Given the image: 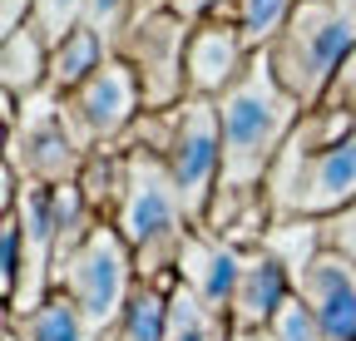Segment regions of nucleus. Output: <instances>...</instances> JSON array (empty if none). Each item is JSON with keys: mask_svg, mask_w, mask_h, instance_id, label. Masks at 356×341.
Listing matches in <instances>:
<instances>
[{"mask_svg": "<svg viewBox=\"0 0 356 341\" xmlns=\"http://www.w3.org/2000/svg\"><path fill=\"white\" fill-rule=\"evenodd\" d=\"M262 203L282 218L327 223L356 203V119L346 109H307L277 153L273 174L262 178Z\"/></svg>", "mask_w": 356, "mask_h": 341, "instance_id": "obj_1", "label": "nucleus"}, {"mask_svg": "<svg viewBox=\"0 0 356 341\" xmlns=\"http://www.w3.org/2000/svg\"><path fill=\"white\" fill-rule=\"evenodd\" d=\"M302 104L282 90V79L273 74V60L252 55L243 79L218 99L222 119V183L228 193H262V178L273 174L277 153L287 149L292 129L302 124Z\"/></svg>", "mask_w": 356, "mask_h": 341, "instance_id": "obj_2", "label": "nucleus"}, {"mask_svg": "<svg viewBox=\"0 0 356 341\" xmlns=\"http://www.w3.org/2000/svg\"><path fill=\"white\" fill-rule=\"evenodd\" d=\"M351 50H356V15L341 0H297V10L287 30L277 35V45L267 50V60H273V74L282 79V90L302 109H322Z\"/></svg>", "mask_w": 356, "mask_h": 341, "instance_id": "obj_3", "label": "nucleus"}, {"mask_svg": "<svg viewBox=\"0 0 356 341\" xmlns=\"http://www.w3.org/2000/svg\"><path fill=\"white\" fill-rule=\"evenodd\" d=\"M134 287H139V258L114 223H99L84 238V247L55 272V292H65L99 336H114Z\"/></svg>", "mask_w": 356, "mask_h": 341, "instance_id": "obj_4", "label": "nucleus"}, {"mask_svg": "<svg viewBox=\"0 0 356 341\" xmlns=\"http://www.w3.org/2000/svg\"><path fill=\"white\" fill-rule=\"evenodd\" d=\"M168 174L184 193V208L193 228H203L213 193L222 183V119H218V99L188 94L173 109V144H168Z\"/></svg>", "mask_w": 356, "mask_h": 341, "instance_id": "obj_5", "label": "nucleus"}, {"mask_svg": "<svg viewBox=\"0 0 356 341\" xmlns=\"http://www.w3.org/2000/svg\"><path fill=\"white\" fill-rule=\"evenodd\" d=\"M139 114H144L139 74H134L119 55H109L84 90H74L70 99H60V119H65V129L74 134V144L84 153H95L104 144H119L134 129V119H139Z\"/></svg>", "mask_w": 356, "mask_h": 341, "instance_id": "obj_6", "label": "nucleus"}, {"mask_svg": "<svg viewBox=\"0 0 356 341\" xmlns=\"http://www.w3.org/2000/svg\"><path fill=\"white\" fill-rule=\"evenodd\" d=\"M84 149L74 144V134L60 119V99L44 90L40 99H30V109L20 114L15 129H6V163L20 168L25 183H44V188H65L79 178L84 168Z\"/></svg>", "mask_w": 356, "mask_h": 341, "instance_id": "obj_7", "label": "nucleus"}, {"mask_svg": "<svg viewBox=\"0 0 356 341\" xmlns=\"http://www.w3.org/2000/svg\"><path fill=\"white\" fill-rule=\"evenodd\" d=\"M238 277H243V247H233L228 238H218L208 228H188L184 247H178V282L222 322H228Z\"/></svg>", "mask_w": 356, "mask_h": 341, "instance_id": "obj_8", "label": "nucleus"}, {"mask_svg": "<svg viewBox=\"0 0 356 341\" xmlns=\"http://www.w3.org/2000/svg\"><path fill=\"white\" fill-rule=\"evenodd\" d=\"M292 292L312 307L322 341H356V263L322 247L312 267L292 282Z\"/></svg>", "mask_w": 356, "mask_h": 341, "instance_id": "obj_9", "label": "nucleus"}, {"mask_svg": "<svg viewBox=\"0 0 356 341\" xmlns=\"http://www.w3.org/2000/svg\"><path fill=\"white\" fill-rule=\"evenodd\" d=\"M252 65V50L238 25L228 20H203L188 35V94L203 99H222L243 79V69Z\"/></svg>", "mask_w": 356, "mask_h": 341, "instance_id": "obj_10", "label": "nucleus"}, {"mask_svg": "<svg viewBox=\"0 0 356 341\" xmlns=\"http://www.w3.org/2000/svg\"><path fill=\"white\" fill-rule=\"evenodd\" d=\"M287 297H292V272L267 247H252V252H243V277H238V292H233L228 322L267 331V322L277 317V307Z\"/></svg>", "mask_w": 356, "mask_h": 341, "instance_id": "obj_11", "label": "nucleus"}, {"mask_svg": "<svg viewBox=\"0 0 356 341\" xmlns=\"http://www.w3.org/2000/svg\"><path fill=\"white\" fill-rule=\"evenodd\" d=\"M44 90H50V45L25 25L0 40V94L30 104Z\"/></svg>", "mask_w": 356, "mask_h": 341, "instance_id": "obj_12", "label": "nucleus"}, {"mask_svg": "<svg viewBox=\"0 0 356 341\" xmlns=\"http://www.w3.org/2000/svg\"><path fill=\"white\" fill-rule=\"evenodd\" d=\"M79 198L89 203V213H95L99 223H114V213L124 203V188H129V153L119 144H104L84 158L79 178H74Z\"/></svg>", "mask_w": 356, "mask_h": 341, "instance_id": "obj_13", "label": "nucleus"}, {"mask_svg": "<svg viewBox=\"0 0 356 341\" xmlns=\"http://www.w3.org/2000/svg\"><path fill=\"white\" fill-rule=\"evenodd\" d=\"M6 331L15 341H104L65 292H50L30 317H6Z\"/></svg>", "mask_w": 356, "mask_h": 341, "instance_id": "obj_14", "label": "nucleus"}, {"mask_svg": "<svg viewBox=\"0 0 356 341\" xmlns=\"http://www.w3.org/2000/svg\"><path fill=\"white\" fill-rule=\"evenodd\" d=\"M109 60V45L95 35V30H74L65 45L50 50V94L55 99H70L74 90H84L89 79L99 74V65Z\"/></svg>", "mask_w": 356, "mask_h": 341, "instance_id": "obj_15", "label": "nucleus"}, {"mask_svg": "<svg viewBox=\"0 0 356 341\" xmlns=\"http://www.w3.org/2000/svg\"><path fill=\"white\" fill-rule=\"evenodd\" d=\"M114 341H168V292L154 282H139L129 307L114 326Z\"/></svg>", "mask_w": 356, "mask_h": 341, "instance_id": "obj_16", "label": "nucleus"}, {"mask_svg": "<svg viewBox=\"0 0 356 341\" xmlns=\"http://www.w3.org/2000/svg\"><path fill=\"white\" fill-rule=\"evenodd\" d=\"M262 247L273 252V258L292 272V282H297L312 267V258L322 252V223H312V218H282V223L267 228Z\"/></svg>", "mask_w": 356, "mask_h": 341, "instance_id": "obj_17", "label": "nucleus"}, {"mask_svg": "<svg viewBox=\"0 0 356 341\" xmlns=\"http://www.w3.org/2000/svg\"><path fill=\"white\" fill-rule=\"evenodd\" d=\"M292 10H297V0H233V25L243 30L248 50L262 55V50L277 45V35L287 30Z\"/></svg>", "mask_w": 356, "mask_h": 341, "instance_id": "obj_18", "label": "nucleus"}, {"mask_svg": "<svg viewBox=\"0 0 356 341\" xmlns=\"http://www.w3.org/2000/svg\"><path fill=\"white\" fill-rule=\"evenodd\" d=\"M84 6L89 0H30V30L55 50L74 30H84Z\"/></svg>", "mask_w": 356, "mask_h": 341, "instance_id": "obj_19", "label": "nucleus"}, {"mask_svg": "<svg viewBox=\"0 0 356 341\" xmlns=\"http://www.w3.org/2000/svg\"><path fill=\"white\" fill-rule=\"evenodd\" d=\"M267 341H322V326L312 317V307L292 292L287 302L277 307V317L267 322Z\"/></svg>", "mask_w": 356, "mask_h": 341, "instance_id": "obj_20", "label": "nucleus"}, {"mask_svg": "<svg viewBox=\"0 0 356 341\" xmlns=\"http://www.w3.org/2000/svg\"><path fill=\"white\" fill-rule=\"evenodd\" d=\"M20 277H25L20 223H15V213H0V292H6V302L20 292Z\"/></svg>", "mask_w": 356, "mask_h": 341, "instance_id": "obj_21", "label": "nucleus"}, {"mask_svg": "<svg viewBox=\"0 0 356 341\" xmlns=\"http://www.w3.org/2000/svg\"><path fill=\"white\" fill-rule=\"evenodd\" d=\"M129 20H134V0H89L84 6V30H95L109 45V55L119 45V35L129 30Z\"/></svg>", "mask_w": 356, "mask_h": 341, "instance_id": "obj_22", "label": "nucleus"}, {"mask_svg": "<svg viewBox=\"0 0 356 341\" xmlns=\"http://www.w3.org/2000/svg\"><path fill=\"white\" fill-rule=\"evenodd\" d=\"M322 247H332V252H341V258L356 263V203L322 223Z\"/></svg>", "mask_w": 356, "mask_h": 341, "instance_id": "obj_23", "label": "nucleus"}, {"mask_svg": "<svg viewBox=\"0 0 356 341\" xmlns=\"http://www.w3.org/2000/svg\"><path fill=\"white\" fill-rule=\"evenodd\" d=\"M168 15H178L184 25H203V20L233 25V0H168Z\"/></svg>", "mask_w": 356, "mask_h": 341, "instance_id": "obj_24", "label": "nucleus"}, {"mask_svg": "<svg viewBox=\"0 0 356 341\" xmlns=\"http://www.w3.org/2000/svg\"><path fill=\"white\" fill-rule=\"evenodd\" d=\"M327 109H356V50H351V60L337 69V79H332V90H327V99H322Z\"/></svg>", "mask_w": 356, "mask_h": 341, "instance_id": "obj_25", "label": "nucleus"}, {"mask_svg": "<svg viewBox=\"0 0 356 341\" xmlns=\"http://www.w3.org/2000/svg\"><path fill=\"white\" fill-rule=\"evenodd\" d=\"M30 25V0H0V40Z\"/></svg>", "mask_w": 356, "mask_h": 341, "instance_id": "obj_26", "label": "nucleus"}, {"mask_svg": "<svg viewBox=\"0 0 356 341\" xmlns=\"http://www.w3.org/2000/svg\"><path fill=\"white\" fill-rule=\"evenodd\" d=\"M228 341H267V331H257V326H233V322H228Z\"/></svg>", "mask_w": 356, "mask_h": 341, "instance_id": "obj_27", "label": "nucleus"}, {"mask_svg": "<svg viewBox=\"0 0 356 341\" xmlns=\"http://www.w3.org/2000/svg\"><path fill=\"white\" fill-rule=\"evenodd\" d=\"M341 6H346V10H351V15H356V0H341Z\"/></svg>", "mask_w": 356, "mask_h": 341, "instance_id": "obj_28", "label": "nucleus"}, {"mask_svg": "<svg viewBox=\"0 0 356 341\" xmlns=\"http://www.w3.org/2000/svg\"><path fill=\"white\" fill-rule=\"evenodd\" d=\"M104 341H114V336H104Z\"/></svg>", "mask_w": 356, "mask_h": 341, "instance_id": "obj_29", "label": "nucleus"}, {"mask_svg": "<svg viewBox=\"0 0 356 341\" xmlns=\"http://www.w3.org/2000/svg\"><path fill=\"white\" fill-rule=\"evenodd\" d=\"M351 119H356V109H351Z\"/></svg>", "mask_w": 356, "mask_h": 341, "instance_id": "obj_30", "label": "nucleus"}]
</instances>
